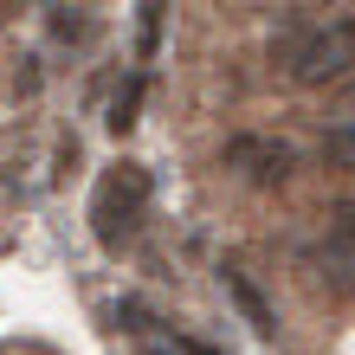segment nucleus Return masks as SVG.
I'll return each instance as SVG.
<instances>
[{
    "label": "nucleus",
    "mask_w": 355,
    "mask_h": 355,
    "mask_svg": "<svg viewBox=\"0 0 355 355\" xmlns=\"http://www.w3.org/2000/svg\"><path fill=\"white\" fill-rule=\"evenodd\" d=\"M271 65L291 85H336L355 71V19H317V26H284L271 39Z\"/></svg>",
    "instance_id": "nucleus-1"
},
{
    "label": "nucleus",
    "mask_w": 355,
    "mask_h": 355,
    "mask_svg": "<svg viewBox=\"0 0 355 355\" xmlns=\"http://www.w3.org/2000/svg\"><path fill=\"white\" fill-rule=\"evenodd\" d=\"M149 168L142 162H116V168H103L97 187H91V233L103 252H123V245L136 239L142 214H149Z\"/></svg>",
    "instance_id": "nucleus-2"
},
{
    "label": "nucleus",
    "mask_w": 355,
    "mask_h": 355,
    "mask_svg": "<svg viewBox=\"0 0 355 355\" xmlns=\"http://www.w3.org/2000/svg\"><path fill=\"white\" fill-rule=\"evenodd\" d=\"M116 323H123V336H130L142 355H220L214 343H200V336H187V329H175L168 317H155V310L136 304V297L116 304Z\"/></svg>",
    "instance_id": "nucleus-3"
},
{
    "label": "nucleus",
    "mask_w": 355,
    "mask_h": 355,
    "mask_svg": "<svg viewBox=\"0 0 355 355\" xmlns=\"http://www.w3.org/2000/svg\"><path fill=\"white\" fill-rule=\"evenodd\" d=\"M226 168L245 175L252 187H284L297 168V149L278 136H226Z\"/></svg>",
    "instance_id": "nucleus-4"
},
{
    "label": "nucleus",
    "mask_w": 355,
    "mask_h": 355,
    "mask_svg": "<svg viewBox=\"0 0 355 355\" xmlns=\"http://www.w3.org/2000/svg\"><path fill=\"white\" fill-rule=\"evenodd\" d=\"M310 265H317L336 291H355V200H343L336 214H329V226H323Z\"/></svg>",
    "instance_id": "nucleus-5"
},
{
    "label": "nucleus",
    "mask_w": 355,
    "mask_h": 355,
    "mask_svg": "<svg viewBox=\"0 0 355 355\" xmlns=\"http://www.w3.org/2000/svg\"><path fill=\"white\" fill-rule=\"evenodd\" d=\"M220 284H226V297H233V304L245 310V323H252L259 336H278V317H271V304L252 291V278H245L239 265H226V271H220Z\"/></svg>",
    "instance_id": "nucleus-6"
},
{
    "label": "nucleus",
    "mask_w": 355,
    "mask_h": 355,
    "mask_svg": "<svg viewBox=\"0 0 355 355\" xmlns=\"http://www.w3.org/2000/svg\"><path fill=\"white\" fill-rule=\"evenodd\" d=\"M136 110H142V71L123 78V91L110 97V116H103V123H110V136H130L136 130Z\"/></svg>",
    "instance_id": "nucleus-7"
},
{
    "label": "nucleus",
    "mask_w": 355,
    "mask_h": 355,
    "mask_svg": "<svg viewBox=\"0 0 355 355\" xmlns=\"http://www.w3.org/2000/svg\"><path fill=\"white\" fill-rule=\"evenodd\" d=\"M323 162L329 168H355V116H343L336 130L323 136Z\"/></svg>",
    "instance_id": "nucleus-8"
},
{
    "label": "nucleus",
    "mask_w": 355,
    "mask_h": 355,
    "mask_svg": "<svg viewBox=\"0 0 355 355\" xmlns=\"http://www.w3.org/2000/svg\"><path fill=\"white\" fill-rule=\"evenodd\" d=\"M162 13H168V0H142V58H155L162 46Z\"/></svg>",
    "instance_id": "nucleus-9"
}]
</instances>
